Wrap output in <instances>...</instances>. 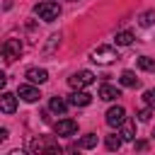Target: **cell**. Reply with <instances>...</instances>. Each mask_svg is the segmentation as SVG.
I'll use <instances>...</instances> for the list:
<instances>
[{
  "label": "cell",
  "instance_id": "6da1fadb",
  "mask_svg": "<svg viewBox=\"0 0 155 155\" xmlns=\"http://www.w3.org/2000/svg\"><path fill=\"white\" fill-rule=\"evenodd\" d=\"M34 12H36L44 22H53V19H58V15H61V5H58L56 0H44V2H39V5H34Z\"/></svg>",
  "mask_w": 155,
  "mask_h": 155
},
{
  "label": "cell",
  "instance_id": "7a4b0ae2",
  "mask_svg": "<svg viewBox=\"0 0 155 155\" xmlns=\"http://www.w3.org/2000/svg\"><path fill=\"white\" fill-rule=\"evenodd\" d=\"M92 61L99 63V65H109V63L119 61V53H116L114 46H97V48L92 51Z\"/></svg>",
  "mask_w": 155,
  "mask_h": 155
},
{
  "label": "cell",
  "instance_id": "3957f363",
  "mask_svg": "<svg viewBox=\"0 0 155 155\" xmlns=\"http://www.w3.org/2000/svg\"><path fill=\"white\" fill-rule=\"evenodd\" d=\"M92 82H94V73H90V70H80V73H75V75L68 78V85L73 90H82V87H87Z\"/></svg>",
  "mask_w": 155,
  "mask_h": 155
},
{
  "label": "cell",
  "instance_id": "277c9868",
  "mask_svg": "<svg viewBox=\"0 0 155 155\" xmlns=\"http://www.w3.org/2000/svg\"><path fill=\"white\" fill-rule=\"evenodd\" d=\"M19 53H22V41L19 39H7L2 44V56H5L7 63L15 61V58H19Z\"/></svg>",
  "mask_w": 155,
  "mask_h": 155
},
{
  "label": "cell",
  "instance_id": "5b68a950",
  "mask_svg": "<svg viewBox=\"0 0 155 155\" xmlns=\"http://www.w3.org/2000/svg\"><path fill=\"white\" fill-rule=\"evenodd\" d=\"M124 121H126V109H124V107H111V109L107 111V124H109V126L116 128V126H121Z\"/></svg>",
  "mask_w": 155,
  "mask_h": 155
},
{
  "label": "cell",
  "instance_id": "8992f818",
  "mask_svg": "<svg viewBox=\"0 0 155 155\" xmlns=\"http://www.w3.org/2000/svg\"><path fill=\"white\" fill-rule=\"evenodd\" d=\"M53 131H56V136H73V133L78 131V121H73V119H61V121L53 126Z\"/></svg>",
  "mask_w": 155,
  "mask_h": 155
},
{
  "label": "cell",
  "instance_id": "52a82bcc",
  "mask_svg": "<svg viewBox=\"0 0 155 155\" xmlns=\"http://www.w3.org/2000/svg\"><path fill=\"white\" fill-rule=\"evenodd\" d=\"M90 102H92V94L90 92H82V90H75L68 97V104H73V107H87Z\"/></svg>",
  "mask_w": 155,
  "mask_h": 155
},
{
  "label": "cell",
  "instance_id": "ba28073f",
  "mask_svg": "<svg viewBox=\"0 0 155 155\" xmlns=\"http://www.w3.org/2000/svg\"><path fill=\"white\" fill-rule=\"evenodd\" d=\"M17 97H22L24 102H36L41 94H39V90H36V87H31V85H19Z\"/></svg>",
  "mask_w": 155,
  "mask_h": 155
},
{
  "label": "cell",
  "instance_id": "9c48e42d",
  "mask_svg": "<svg viewBox=\"0 0 155 155\" xmlns=\"http://www.w3.org/2000/svg\"><path fill=\"white\" fill-rule=\"evenodd\" d=\"M0 109H2L5 114H12V111L17 109V97H15L12 92H2V97H0Z\"/></svg>",
  "mask_w": 155,
  "mask_h": 155
},
{
  "label": "cell",
  "instance_id": "30bf717a",
  "mask_svg": "<svg viewBox=\"0 0 155 155\" xmlns=\"http://www.w3.org/2000/svg\"><path fill=\"white\" fill-rule=\"evenodd\" d=\"M116 97H121V90L119 87H114V85H102L99 87V99H104V102H111V99H116Z\"/></svg>",
  "mask_w": 155,
  "mask_h": 155
},
{
  "label": "cell",
  "instance_id": "8fae6325",
  "mask_svg": "<svg viewBox=\"0 0 155 155\" xmlns=\"http://www.w3.org/2000/svg\"><path fill=\"white\" fill-rule=\"evenodd\" d=\"M27 80H29V82H39V85H41V82H46V80H48V73H46L44 68H29V70H27Z\"/></svg>",
  "mask_w": 155,
  "mask_h": 155
},
{
  "label": "cell",
  "instance_id": "7c38bea8",
  "mask_svg": "<svg viewBox=\"0 0 155 155\" xmlns=\"http://www.w3.org/2000/svg\"><path fill=\"white\" fill-rule=\"evenodd\" d=\"M121 85H124V87H138L136 73H133V70H124V73H121Z\"/></svg>",
  "mask_w": 155,
  "mask_h": 155
},
{
  "label": "cell",
  "instance_id": "4fadbf2b",
  "mask_svg": "<svg viewBox=\"0 0 155 155\" xmlns=\"http://www.w3.org/2000/svg\"><path fill=\"white\" fill-rule=\"evenodd\" d=\"M121 136H124V140H133L136 138V124L133 121H124L121 124Z\"/></svg>",
  "mask_w": 155,
  "mask_h": 155
},
{
  "label": "cell",
  "instance_id": "5bb4252c",
  "mask_svg": "<svg viewBox=\"0 0 155 155\" xmlns=\"http://www.w3.org/2000/svg\"><path fill=\"white\" fill-rule=\"evenodd\" d=\"M97 145V136L94 133H87V136H82L80 140H78V148H82V150H90V148H94Z\"/></svg>",
  "mask_w": 155,
  "mask_h": 155
},
{
  "label": "cell",
  "instance_id": "9a60e30c",
  "mask_svg": "<svg viewBox=\"0 0 155 155\" xmlns=\"http://www.w3.org/2000/svg\"><path fill=\"white\" fill-rule=\"evenodd\" d=\"M138 68L145 70V73H155V58H150V56H140V58H138Z\"/></svg>",
  "mask_w": 155,
  "mask_h": 155
},
{
  "label": "cell",
  "instance_id": "2e32d148",
  "mask_svg": "<svg viewBox=\"0 0 155 155\" xmlns=\"http://www.w3.org/2000/svg\"><path fill=\"white\" fill-rule=\"evenodd\" d=\"M48 107H51V111H56V114H65V109H68V102H63L61 97H53V99L48 102Z\"/></svg>",
  "mask_w": 155,
  "mask_h": 155
},
{
  "label": "cell",
  "instance_id": "e0dca14e",
  "mask_svg": "<svg viewBox=\"0 0 155 155\" xmlns=\"http://www.w3.org/2000/svg\"><path fill=\"white\" fill-rule=\"evenodd\" d=\"M121 140H124L121 133H111V136H107V150H119V148H121Z\"/></svg>",
  "mask_w": 155,
  "mask_h": 155
},
{
  "label": "cell",
  "instance_id": "ac0fdd59",
  "mask_svg": "<svg viewBox=\"0 0 155 155\" xmlns=\"http://www.w3.org/2000/svg\"><path fill=\"white\" fill-rule=\"evenodd\" d=\"M114 39H116V44H119V46H128V44L133 41V31H116V36H114Z\"/></svg>",
  "mask_w": 155,
  "mask_h": 155
},
{
  "label": "cell",
  "instance_id": "d6986e66",
  "mask_svg": "<svg viewBox=\"0 0 155 155\" xmlns=\"http://www.w3.org/2000/svg\"><path fill=\"white\" fill-rule=\"evenodd\" d=\"M155 22V10H148V12H143L140 17H138V24L140 27H150Z\"/></svg>",
  "mask_w": 155,
  "mask_h": 155
},
{
  "label": "cell",
  "instance_id": "ffe728a7",
  "mask_svg": "<svg viewBox=\"0 0 155 155\" xmlns=\"http://www.w3.org/2000/svg\"><path fill=\"white\" fill-rule=\"evenodd\" d=\"M143 99H145V104H148L150 109H155V90H145Z\"/></svg>",
  "mask_w": 155,
  "mask_h": 155
},
{
  "label": "cell",
  "instance_id": "44dd1931",
  "mask_svg": "<svg viewBox=\"0 0 155 155\" xmlns=\"http://www.w3.org/2000/svg\"><path fill=\"white\" fill-rule=\"evenodd\" d=\"M138 121H150V107H145V109L138 111Z\"/></svg>",
  "mask_w": 155,
  "mask_h": 155
},
{
  "label": "cell",
  "instance_id": "7402d4cb",
  "mask_svg": "<svg viewBox=\"0 0 155 155\" xmlns=\"http://www.w3.org/2000/svg\"><path fill=\"white\" fill-rule=\"evenodd\" d=\"M145 148H148L145 140H138V143H136V150H145Z\"/></svg>",
  "mask_w": 155,
  "mask_h": 155
},
{
  "label": "cell",
  "instance_id": "603a6c76",
  "mask_svg": "<svg viewBox=\"0 0 155 155\" xmlns=\"http://www.w3.org/2000/svg\"><path fill=\"white\" fill-rule=\"evenodd\" d=\"M153 138H155V128H153Z\"/></svg>",
  "mask_w": 155,
  "mask_h": 155
}]
</instances>
